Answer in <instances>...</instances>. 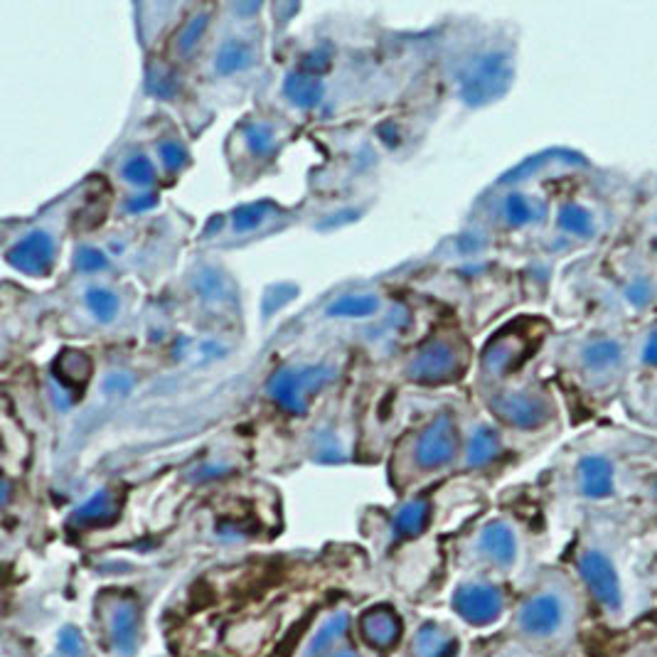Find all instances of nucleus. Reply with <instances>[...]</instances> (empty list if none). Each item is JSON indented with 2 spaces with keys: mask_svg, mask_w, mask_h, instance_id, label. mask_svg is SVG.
I'll use <instances>...</instances> for the list:
<instances>
[{
  "mask_svg": "<svg viewBox=\"0 0 657 657\" xmlns=\"http://www.w3.org/2000/svg\"><path fill=\"white\" fill-rule=\"evenodd\" d=\"M517 623H520V630L527 638H564L576 623L574 596L566 589H554V586L537 591L522 603L520 613H517Z\"/></svg>",
  "mask_w": 657,
  "mask_h": 657,
  "instance_id": "f257e3e1",
  "label": "nucleus"
},
{
  "mask_svg": "<svg viewBox=\"0 0 657 657\" xmlns=\"http://www.w3.org/2000/svg\"><path fill=\"white\" fill-rule=\"evenodd\" d=\"M333 379V370L325 365H288L276 370L266 382V392L288 414L303 416L311 402Z\"/></svg>",
  "mask_w": 657,
  "mask_h": 657,
  "instance_id": "f03ea898",
  "label": "nucleus"
},
{
  "mask_svg": "<svg viewBox=\"0 0 657 657\" xmlns=\"http://www.w3.org/2000/svg\"><path fill=\"white\" fill-rule=\"evenodd\" d=\"M463 367H466V357L456 343L446 338H434L414 355L409 365V377L414 382L426 384V387H438V384H448L461 377Z\"/></svg>",
  "mask_w": 657,
  "mask_h": 657,
  "instance_id": "7ed1b4c3",
  "label": "nucleus"
},
{
  "mask_svg": "<svg viewBox=\"0 0 657 657\" xmlns=\"http://www.w3.org/2000/svg\"><path fill=\"white\" fill-rule=\"evenodd\" d=\"M8 264L13 269L23 271L25 276L32 279H45L52 274L57 259V244L55 237L45 229H32V232L20 237L13 247L5 254Z\"/></svg>",
  "mask_w": 657,
  "mask_h": 657,
  "instance_id": "20e7f679",
  "label": "nucleus"
},
{
  "mask_svg": "<svg viewBox=\"0 0 657 657\" xmlns=\"http://www.w3.org/2000/svg\"><path fill=\"white\" fill-rule=\"evenodd\" d=\"M458 434L456 424L448 414H438L416 441V463L424 470H438L456 458Z\"/></svg>",
  "mask_w": 657,
  "mask_h": 657,
  "instance_id": "39448f33",
  "label": "nucleus"
},
{
  "mask_svg": "<svg viewBox=\"0 0 657 657\" xmlns=\"http://www.w3.org/2000/svg\"><path fill=\"white\" fill-rule=\"evenodd\" d=\"M502 606H505V601H502L500 591L490 584H480V581L461 586L453 596V608L473 626L493 623L495 618H500Z\"/></svg>",
  "mask_w": 657,
  "mask_h": 657,
  "instance_id": "423d86ee",
  "label": "nucleus"
},
{
  "mask_svg": "<svg viewBox=\"0 0 657 657\" xmlns=\"http://www.w3.org/2000/svg\"><path fill=\"white\" fill-rule=\"evenodd\" d=\"M500 57L488 55L480 57L478 62L470 64V69L461 79V94L468 104H483V101L493 99L495 84L500 82Z\"/></svg>",
  "mask_w": 657,
  "mask_h": 657,
  "instance_id": "0eeeda50",
  "label": "nucleus"
},
{
  "mask_svg": "<svg viewBox=\"0 0 657 657\" xmlns=\"http://www.w3.org/2000/svg\"><path fill=\"white\" fill-rule=\"evenodd\" d=\"M360 633L372 648L387 653L389 648L397 645L399 635H402V621H399L397 611H392L389 606H377L362 616Z\"/></svg>",
  "mask_w": 657,
  "mask_h": 657,
  "instance_id": "6e6552de",
  "label": "nucleus"
},
{
  "mask_svg": "<svg viewBox=\"0 0 657 657\" xmlns=\"http://www.w3.org/2000/svg\"><path fill=\"white\" fill-rule=\"evenodd\" d=\"M256 64V47L247 37H227L217 47L212 67L219 77H234V74L247 72Z\"/></svg>",
  "mask_w": 657,
  "mask_h": 657,
  "instance_id": "1a4fd4ad",
  "label": "nucleus"
},
{
  "mask_svg": "<svg viewBox=\"0 0 657 657\" xmlns=\"http://www.w3.org/2000/svg\"><path fill=\"white\" fill-rule=\"evenodd\" d=\"M55 377L60 379L64 389H72V392H84L87 382L92 379V360H89L87 352L79 350H64L60 357L52 365Z\"/></svg>",
  "mask_w": 657,
  "mask_h": 657,
  "instance_id": "9d476101",
  "label": "nucleus"
},
{
  "mask_svg": "<svg viewBox=\"0 0 657 657\" xmlns=\"http://www.w3.org/2000/svg\"><path fill=\"white\" fill-rule=\"evenodd\" d=\"M283 94H286V99L291 101L293 106H298V109L303 111H311L323 101L325 84L320 77H311V74L296 69V72L288 74L286 82H283Z\"/></svg>",
  "mask_w": 657,
  "mask_h": 657,
  "instance_id": "9b49d317",
  "label": "nucleus"
},
{
  "mask_svg": "<svg viewBox=\"0 0 657 657\" xmlns=\"http://www.w3.org/2000/svg\"><path fill=\"white\" fill-rule=\"evenodd\" d=\"M116 515H119V498L111 490H99L74 512V522L79 527H101L114 522Z\"/></svg>",
  "mask_w": 657,
  "mask_h": 657,
  "instance_id": "f8f14e48",
  "label": "nucleus"
},
{
  "mask_svg": "<svg viewBox=\"0 0 657 657\" xmlns=\"http://www.w3.org/2000/svg\"><path fill=\"white\" fill-rule=\"evenodd\" d=\"M480 547L495 564L507 566L515 562V534L505 522H493V525L485 527L483 537H480Z\"/></svg>",
  "mask_w": 657,
  "mask_h": 657,
  "instance_id": "ddd939ff",
  "label": "nucleus"
},
{
  "mask_svg": "<svg viewBox=\"0 0 657 657\" xmlns=\"http://www.w3.org/2000/svg\"><path fill=\"white\" fill-rule=\"evenodd\" d=\"M111 635L121 653H131L136 648V606L128 598H119L111 606Z\"/></svg>",
  "mask_w": 657,
  "mask_h": 657,
  "instance_id": "4468645a",
  "label": "nucleus"
},
{
  "mask_svg": "<svg viewBox=\"0 0 657 657\" xmlns=\"http://www.w3.org/2000/svg\"><path fill=\"white\" fill-rule=\"evenodd\" d=\"M379 311V298L372 293H347L328 306L330 318H370Z\"/></svg>",
  "mask_w": 657,
  "mask_h": 657,
  "instance_id": "2eb2a0df",
  "label": "nucleus"
},
{
  "mask_svg": "<svg viewBox=\"0 0 657 657\" xmlns=\"http://www.w3.org/2000/svg\"><path fill=\"white\" fill-rule=\"evenodd\" d=\"M429 520H431L429 500L419 498L407 502V505L397 512V517H394V527H397V532L402 534V537H416V534H421L426 527H429Z\"/></svg>",
  "mask_w": 657,
  "mask_h": 657,
  "instance_id": "dca6fc26",
  "label": "nucleus"
},
{
  "mask_svg": "<svg viewBox=\"0 0 657 657\" xmlns=\"http://www.w3.org/2000/svg\"><path fill=\"white\" fill-rule=\"evenodd\" d=\"M276 215V205L271 200L251 202V205H242L239 210H234L232 224L234 232H254L261 224L269 222Z\"/></svg>",
  "mask_w": 657,
  "mask_h": 657,
  "instance_id": "f3484780",
  "label": "nucleus"
},
{
  "mask_svg": "<svg viewBox=\"0 0 657 657\" xmlns=\"http://www.w3.org/2000/svg\"><path fill=\"white\" fill-rule=\"evenodd\" d=\"M244 143L256 158H269L276 151V131L266 121H251L244 126Z\"/></svg>",
  "mask_w": 657,
  "mask_h": 657,
  "instance_id": "a211bd4d",
  "label": "nucleus"
},
{
  "mask_svg": "<svg viewBox=\"0 0 657 657\" xmlns=\"http://www.w3.org/2000/svg\"><path fill=\"white\" fill-rule=\"evenodd\" d=\"M87 308L99 323H114V318L119 315L121 301L114 291L104 286H94L87 291Z\"/></svg>",
  "mask_w": 657,
  "mask_h": 657,
  "instance_id": "6ab92c4d",
  "label": "nucleus"
},
{
  "mask_svg": "<svg viewBox=\"0 0 657 657\" xmlns=\"http://www.w3.org/2000/svg\"><path fill=\"white\" fill-rule=\"evenodd\" d=\"M498 451H500V441L498 436H495V431L478 429L468 443V466L473 468L485 466V463H490L495 456H498Z\"/></svg>",
  "mask_w": 657,
  "mask_h": 657,
  "instance_id": "aec40b11",
  "label": "nucleus"
},
{
  "mask_svg": "<svg viewBox=\"0 0 657 657\" xmlns=\"http://www.w3.org/2000/svg\"><path fill=\"white\" fill-rule=\"evenodd\" d=\"M207 25H210V15L207 13H197L192 15L188 23L183 25L178 32V37H175V52L178 55H190L192 50H195L197 45H200L202 35H205Z\"/></svg>",
  "mask_w": 657,
  "mask_h": 657,
  "instance_id": "412c9836",
  "label": "nucleus"
},
{
  "mask_svg": "<svg viewBox=\"0 0 657 657\" xmlns=\"http://www.w3.org/2000/svg\"><path fill=\"white\" fill-rule=\"evenodd\" d=\"M495 409L500 411L502 419H507L510 424L517 426H532L534 414H537V407H534L532 399H517V397L500 399V402H495Z\"/></svg>",
  "mask_w": 657,
  "mask_h": 657,
  "instance_id": "4be33fe9",
  "label": "nucleus"
},
{
  "mask_svg": "<svg viewBox=\"0 0 657 657\" xmlns=\"http://www.w3.org/2000/svg\"><path fill=\"white\" fill-rule=\"evenodd\" d=\"M121 175L126 183L136 185V188H151L156 183V165L148 156H133L124 163Z\"/></svg>",
  "mask_w": 657,
  "mask_h": 657,
  "instance_id": "5701e85b",
  "label": "nucleus"
},
{
  "mask_svg": "<svg viewBox=\"0 0 657 657\" xmlns=\"http://www.w3.org/2000/svg\"><path fill=\"white\" fill-rule=\"evenodd\" d=\"M158 158L168 173H180V170L190 163V151L185 148V143L180 141V138L170 136L158 143Z\"/></svg>",
  "mask_w": 657,
  "mask_h": 657,
  "instance_id": "b1692460",
  "label": "nucleus"
},
{
  "mask_svg": "<svg viewBox=\"0 0 657 657\" xmlns=\"http://www.w3.org/2000/svg\"><path fill=\"white\" fill-rule=\"evenodd\" d=\"M195 291L200 293V298L212 303H222L229 298V283L224 276H219L217 271L205 269L200 271V276L195 279Z\"/></svg>",
  "mask_w": 657,
  "mask_h": 657,
  "instance_id": "393cba45",
  "label": "nucleus"
},
{
  "mask_svg": "<svg viewBox=\"0 0 657 657\" xmlns=\"http://www.w3.org/2000/svg\"><path fill=\"white\" fill-rule=\"evenodd\" d=\"M330 67H333V47L328 42H320L318 47L306 52L301 57V64H298V69L311 74V77H323L325 72H330Z\"/></svg>",
  "mask_w": 657,
  "mask_h": 657,
  "instance_id": "a878e982",
  "label": "nucleus"
},
{
  "mask_svg": "<svg viewBox=\"0 0 657 657\" xmlns=\"http://www.w3.org/2000/svg\"><path fill=\"white\" fill-rule=\"evenodd\" d=\"M109 256L96 247H79L77 256H74V266H77L82 274H101V271L109 269Z\"/></svg>",
  "mask_w": 657,
  "mask_h": 657,
  "instance_id": "bb28decb",
  "label": "nucleus"
},
{
  "mask_svg": "<svg viewBox=\"0 0 657 657\" xmlns=\"http://www.w3.org/2000/svg\"><path fill=\"white\" fill-rule=\"evenodd\" d=\"M178 89H180V82H178V77L170 72V69L158 67L156 72L148 77V92H151L153 96H158V99H173V96L178 94Z\"/></svg>",
  "mask_w": 657,
  "mask_h": 657,
  "instance_id": "cd10ccee",
  "label": "nucleus"
},
{
  "mask_svg": "<svg viewBox=\"0 0 657 657\" xmlns=\"http://www.w3.org/2000/svg\"><path fill=\"white\" fill-rule=\"evenodd\" d=\"M505 215H507V219H510L512 224L527 222V219L532 217L530 202H527L522 195H512L510 200H507V205H505Z\"/></svg>",
  "mask_w": 657,
  "mask_h": 657,
  "instance_id": "c85d7f7f",
  "label": "nucleus"
},
{
  "mask_svg": "<svg viewBox=\"0 0 657 657\" xmlns=\"http://www.w3.org/2000/svg\"><path fill=\"white\" fill-rule=\"evenodd\" d=\"M345 626H347V618H345V616H340L338 621H330L328 626H325L323 630H320V633H318V638L313 640V648H311L313 653H318V650H323L325 645L330 643V640H333V638H338V633H343Z\"/></svg>",
  "mask_w": 657,
  "mask_h": 657,
  "instance_id": "c756f323",
  "label": "nucleus"
},
{
  "mask_svg": "<svg viewBox=\"0 0 657 657\" xmlns=\"http://www.w3.org/2000/svg\"><path fill=\"white\" fill-rule=\"evenodd\" d=\"M158 205L156 192H146V195H136L126 202L128 212H148Z\"/></svg>",
  "mask_w": 657,
  "mask_h": 657,
  "instance_id": "7c9ffc66",
  "label": "nucleus"
},
{
  "mask_svg": "<svg viewBox=\"0 0 657 657\" xmlns=\"http://www.w3.org/2000/svg\"><path fill=\"white\" fill-rule=\"evenodd\" d=\"M111 384H116V389H119L121 394H126L128 389H131V379L124 377V375H114L109 379V382H106V387H111Z\"/></svg>",
  "mask_w": 657,
  "mask_h": 657,
  "instance_id": "2f4dec72",
  "label": "nucleus"
},
{
  "mask_svg": "<svg viewBox=\"0 0 657 657\" xmlns=\"http://www.w3.org/2000/svg\"><path fill=\"white\" fill-rule=\"evenodd\" d=\"M333 657H355L352 653H338V655H333Z\"/></svg>",
  "mask_w": 657,
  "mask_h": 657,
  "instance_id": "473e14b6",
  "label": "nucleus"
}]
</instances>
